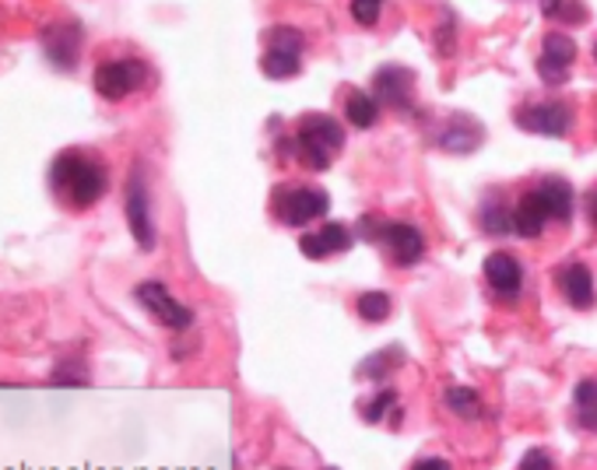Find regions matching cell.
Masks as SVG:
<instances>
[{
	"mask_svg": "<svg viewBox=\"0 0 597 470\" xmlns=\"http://www.w3.org/2000/svg\"><path fill=\"white\" fill-rule=\"evenodd\" d=\"M49 187L70 211H88L102 201L106 190H110V172H106L99 155L81 152V148H67L53 158Z\"/></svg>",
	"mask_w": 597,
	"mask_h": 470,
	"instance_id": "cell-1",
	"label": "cell"
},
{
	"mask_svg": "<svg viewBox=\"0 0 597 470\" xmlns=\"http://www.w3.org/2000/svg\"><path fill=\"white\" fill-rule=\"evenodd\" d=\"M288 152L313 172L331 169V161L345 152V126L328 113H306L296 126Z\"/></svg>",
	"mask_w": 597,
	"mask_h": 470,
	"instance_id": "cell-2",
	"label": "cell"
},
{
	"mask_svg": "<svg viewBox=\"0 0 597 470\" xmlns=\"http://www.w3.org/2000/svg\"><path fill=\"white\" fill-rule=\"evenodd\" d=\"M358 235L366 243L384 246L397 267H414L425 257V235L411 222H387L379 214H366V219H358Z\"/></svg>",
	"mask_w": 597,
	"mask_h": 470,
	"instance_id": "cell-3",
	"label": "cell"
},
{
	"mask_svg": "<svg viewBox=\"0 0 597 470\" xmlns=\"http://www.w3.org/2000/svg\"><path fill=\"white\" fill-rule=\"evenodd\" d=\"M270 211L275 219L288 228H302L320 222L323 214L331 211V197L320 187H278L275 201H270Z\"/></svg>",
	"mask_w": 597,
	"mask_h": 470,
	"instance_id": "cell-4",
	"label": "cell"
},
{
	"mask_svg": "<svg viewBox=\"0 0 597 470\" xmlns=\"http://www.w3.org/2000/svg\"><path fill=\"white\" fill-rule=\"evenodd\" d=\"M264 57H261V67L267 78L275 81H285V78H296L302 70V53H306V35L292 25H275L267 29L264 35Z\"/></svg>",
	"mask_w": 597,
	"mask_h": 470,
	"instance_id": "cell-5",
	"label": "cell"
},
{
	"mask_svg": "<svg viewBox=\"0 0 597 470\" xmlns=\"http://www.w3.org/2000/svg\"><path fill=\"white\" fill-rule=\"evenodd\" d=\"M148 78H152V70L144 60H102L92 75V85L102 99L120 102L126 96L141 92V88L148 85Z\"/></svg>",
	"mask_w": 597,
	"mask_h": 470,
	"instance_id": "cell-6",
	"label": "cell"
},
{
	"mask_svg": "<svg viewBox=\"0 0 597 470\" xmlns=\"http://www.w3.org/2000/svg\"><path fill=\"white\" fill-rule=\"evenodd\" d=\"M134 299L162 323V327L173 331V334H184V331L194 327V310L179 302L162 281H141V284L134 288Z\"/></svg>",
	"mask_w": 597,
	"mask_h": 470,
	"instance_id": "cell-7",
	"label": "cell"
},
{
	"mask_svg": "<svg viewBox=\"0 0 597 470\" xmlns=\"http://www.w3.org/2000/svg\"><path fill=\"white\" fill-rule=\"evenodd\" d=\"M126 225H131L134 243L148 253L155 249V222H152V197H148V183H144V172H141V161L126 176Z\"/></svg>",
	"mask_w": 597,
	"mask_h": 470,
	"instance_id": "cell-8",
	"label": "cell"
},
{
	"mask_svg": "<svg viewBox=\"0 0 597 470\" xmlns=\"http://www.w3.org/2000/svg\"><path fill=\"white\" fill-rule=\"evenodd\" d=\"M373 99L379 110H397V113H414V70L401 64H387L373 75Z\"/></svg>",
	"mask_w": 597,
	"mask_h": 470,
	"instance_id": "cell-9",
	"label": "cell"
},
{
	"mask_svg": "<svg viewBox=\"0 0 597 470\" xmlns=\"http://www.w3.org/2000/svg\"><path fill=\"white\" fill-rule=\"evenodd\" d=\"M40 43H43V53L46 60L70 75V70L78 67L81 60V43H85V32L78 22H53L40 32Z\"/></svg>",
	"mask_w": 597,
	"mask_h": 470,
	"instance_id": "cell-10",
	"label": "cell"
},
{
	"mask_svg": "<svg viewBox=\"0 0 597 470\" xmlns=\"http://www.w3.org/2000/svg\"><path fill=\"white\" fill-rule=\"evenodd\" d=\"M513 123L528 134L541 137H566L573 126V113L566 102H534V105H520L513 113Z\"/></svg>",
	"mask_w": 597,
	"mask_h": 470,
	"instance_id": "cell-11",
	"label": "cell"
},
{
	"mask_svg": "<svg viewBox=\"0 0 597 470\" xmlns=\"http://www.w3.org/2000/svg\"><path fill=\"white\" fill-rule=\"evenodd\" d=\"M436 148L440 152H450V155H472L482 148L485 141V126L472 116V113H450L440 131H436Z\"/></svg>",
	"mask_w": 597,
	"mask_h": 470,
	"instance_id": "cell-12",
	"label": "cell"
},
{
	"mask_svg": "<svg viewBox=\"0 0 597 470\" xmlns=\"http://www.w3.org/2000/svg\"><path fill=\"white\" fill-rule=\"evenodd\" d=\"M576 60V43L563 32H549L545 40H541V57H538V78L545 81L549 88L552 85H563L570 81V67Z\"/></svg>",
	"mask_w": 597,
	"mask_h": 470,
	"instance_id": "cell-13",
	"label": "cell"
},
{
	"mask_svg": "<svg viewBox=\"0 0 597 470\" xmlns=\"http://www.w3.org/2000/svg\"><path fill=\"white\" fill-rule=\"evenodd\" d=\"M534 208L541 211L545 222H570L576 208V193L563 176H545L534 190H528Z\"/></svg>",
	"mask_w": 597,
	"mask_h": 470,
	"instance_id": "cell-14",
	"label": "cell"
},
{
	"mask_svg": "<svg viewBox=\"0 0 597 470\" xmlns=\"http://www.w3.org/2000/svg\"><path fill=\"white\" fill-rule=\"evenodd\" d=\"M352 243H355L352 228L338 225V222H328L317 232H306L302 239H299V249H302L306 260H328V257H334V253H349Z\"/></svg>",
	"mask_w": 597,
	"mask_h": 470,
	"instance_id": "cell-15",
	"label": "cell"
},
{
	"mask_svg": "<svg viewBox=\"0 0 597 470\" xmlns=\"http://www.w3.org/2000/svg\"><path fill=\"white\" fill-rule=\"evenodd\" d=\"M485 281L499 299L513 302L523 288V267L517 264V257H510V253H493V257L485 260Z\"/></svg>",
	"mask_w": 597,
	"mask_h": 470,
	"instance_id": "cell-16",
	"label": "cell"
},
{
	"mask_svg": "<svg viewBox=\"0 0 597 470\" xmlns=\"http://www.w3.org/2000/svg\"><path fill=\"white\" fill-rule=\"evenodd\" d=\"M559 288H563V295L570 305H576V310H590L594 305V275L587 264H566L563 270H559Z\"/></svg>",
	"mask_w": 597,
	"mask_h": 470,
	"instance_id": "cell-17",
	"label": "cell"
},
{
	"mask_svg": "<svg viewBox=\"0 0 597 470\" xmlns=\"http://www.w3.org/2000/svg\"><path fill=\"white\" fill-rule=\"evenodd\" d=\"M573 422L584 432H597V379H581L573 387Z\"/></svg>",
	"mask_w": 597,
	"mask_h": 470,
	"instance_id": "cell-18",
	"label": "cell"
},
{
	"mask_svg": "<svg viewBox=\"0 0 597 470\" xmlns=\"http://www.w3.org/2000/svg\"><path fill=\"white\" fill-rule=\"evenodd\" d=\"M478 222L485 235H510L513 232V208L502 201L499 193H488L478 211Z\"/></svg>",
	"mask_w": 597,
	"mask_h": 470,
	"instance_id": "cell-19",
	"label": "cell"
},
{
	"mask_svg": "<svg viewBox=\"0 0 597 470\" xmlns=\"http://www.w3.org/2000/svg\"><path fill=\"white\" fill-rule=\"evenodd\" d=\"M345 116L352 126H358V131H369V126H376V120H379V102L369 92L352 88V92L345 96Z\"/></svg>",
	"mask_w": 597,
	"mask_h": 470,
	"instance_id": "cell-20",
	"label": "cell"
},
{
	"mask_svg": "<svg viewBox=\"0 0 597 470\" xmlns=\"http://www.w3.org/2000/svg\"><path fill=\"white\" fill-rule=\"evenodd\" d=\"M443 401H446V407L457 414V418H482V396H478V390H472V387H450L446 393H443Z\"/></svg>",
	"mask_w": 597,
	"mask_h": 470,
	"instance_id": "cell-21",
	"label": "cell"
},
{
	"mask_svg": "<svg viewBox=\"0 0 597 470\" xmlns=\"http://www.w3.org/2000/svg\"><path fill=\"white\" fill-rule=\"evenodd\" d=\"M355 310L366 323H384L394 313V302H390L387 292H362L358 302H355Z\"/></svg>",
	"mask_w": 597,
	"mask_h": 470,
	"instance_id": "cell-22",
	"label": "cell"
},
{
	"mask_svg": "<svg viewBox=\"0 0 597 470\" xmlns=\"http://www.w3.org/2000/svg\"><path fill=\"white\" fill-rule=\"evenodd\" d=\"M401 358H405V351L401 348H384V351H376V355H369L366 358V366H358V376L362 379H384L387 372H394L397 366H401Z\"/></svg>",
	"mask_w": 597,
	"mask_h": 470,
	"instance_id": "cell-23",
	"label": "cell"
},
{
	"mask_svg": "<svg viewBox=\"0 0 597 470\" xmlns=\"http://www.w3.org/2000/svg\"><path fill=\"white\" fill-rule=\"evenodd\" d=\"M538 8L545 18H555V22H581V18H587V8L581 0H538Z\"/></svg>",
	"mask_w": 597,
	"mask_h": 470,
	"instance_id": "cell-24",
	"label": "cell"
},
{
	"mask_svg": "<svg viewBox=\"0 0 597 470\" xmlns=\"http://www.w3.org/2000/svg\"><path fill=\"white\" fill-rule=\"evenodd\" d=\"M390 407H397V390H379L362 414H366L369 425H376V422H384V414H387Z\"/></svg>",
	"mask_w": 597,
	"mask_h": 470,
	"instance_id": "cell-25",
	"label": "cell"
},
{
	"mask_svg": "<svg viewBox=\"0 0 597 470\" xmlns=\"http://www.w3.org/2000/svg\"><path fill=\"white\" fill-rule=\"evenodd\" d=\"M379 11H384V0H352V18L366 29L379 22Z\"/></svg>",
	"mask_w": 597,
	"mask_h": 470,
	"instance_id": "cell-26",
	"label": "cell"
},
{
	"mask_svg": "<svg viewBox=\"0 0 597 470\" xmlns=\"http://www.w3.org/2000/svg\"><path fill=\"white\" fill-rule=\"evenodd\" d=\"M454 40H457V22H454V14L446 11V22L436 29V53L440 57H454Z\"/></svg>",
	"mask_w": 597,
	"mask_h": 470,
	"instance_id": "cell-27",
	"label": "cell"
},
{
	"mask_svg": "<svg viewBox=\"0 0 597 470\" xmlns=\"http://www.w3.org/2000/svg\"><path fill=\"white\" fill-rule=\"evenodd\" d=\"M75 361H60L57 369H53V383H60V387H85L88 383V372L85 369H70Z\"/></svg>",
	"mask_w": 597,
	"mask_h": 470,
	"instance_id": "cell-28",
	"label": "cell"
},
{
	"mask_svg": "<svg viewBox=\"0 0 597 470\" xmlns=\"http://www.w3.org/2000/svg\"><path fill=\"white\" fill-rule=\"evenodd\" d=\"M520 470H555V460L545 454V449H531V454H523Z\"/></svg>",
	"mask_w": 597,
	"mask_h": 470,
	"instance_id": "cell-29",
	"label": "cell"
},
{
	"mask_svg": "<svg viewBox=\"0 0 597 470\" xmlns=\"http://www.w3.org/2000/svg\"><path fill=\"white\" fill-rule=\"evenodd\" d=\"M411 470H454L450 467V460H443V457H425V460H419Z\"/></svg>",
	"mask_w": 597,
	"mask_h": 470,
	"instance_id": "cell-30",
	"label": "cell"
},
{
	"mask_svg": "<svg viewBox=\"0 0 597 470\" xmlns=\"http://www.w3.org/2000/svg\"><path fill=\"white\" fill-rule=\"evenodd\" d=\"M584 208H587V219H590V225L597 228V187H590V190H587V197H584Z\"/></svg>",
	"mask_w": 597,
	"mask_h": 470,
	"instance_id": "cell-31",
	"label": "cell"
},
{
	"mask_svg": "<svg viewBox=\"0 0 597 470\" xmlns=\"http://www.w3.org/2000/svg\"><path fill=\"white\" fill-rule=\"evenodd\" d=\"M594 60H597V46H594Z\"/></svg>",
	"mask_w": 597,
	"mask_h": 470,
	"instance_id": "cell-32",
	"label": "cell"
},
{
	"mask_svg": "<svg viewBox=\"0 0 597 470\" xmlns=\"http://www.w3.org/2000/svg\"><path fill=\"white\" fill-rule=\"evenodd\" d=\"M331 470H334V467H331Z\"/></svg>",
	"mask_w": 597,
	"mask_h": 470,
	"instance_id": "cell-33",
	"label": "cell"
}]
</instances>
